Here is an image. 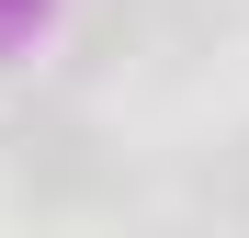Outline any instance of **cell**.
<instances>
[{
	"label": "cell",
	"mask_w": 249,
	"mask_h": 238,
	"mask_svg": "<svg viewBox=\"0 0 249 238\" xmlns=\"http://www.w3.org/2000/svg\"><path fill=\"white\" fill-rule=\"evenodd\" d=\"M12 147H23L12 170H23V193H34V204H79V193H113V159H102V136H91V125H23Z\"/></svg>",
	"instance_id": "6da1fadb"
}]
</instances>
